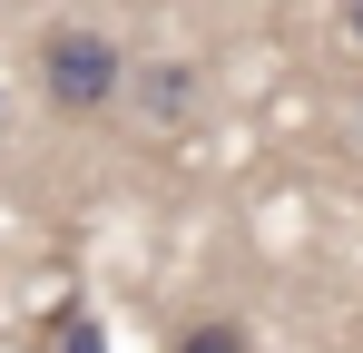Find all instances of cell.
<instances>
[{"instance_id": "5", "label": "cell", "mask_w": 363, "mask_h": 353, "mask_svg": "<svg viewBox=\"0 0 363 353\" xmlns=\"http://www.w3.org/2000/svg\"><path fill=\"white\" fill-rule=\"evenodd\" d=\"M344 30H354V40H363V0H344Z\"/></svg>"}, {"instance_id": "4", "label": "cell", "mask_w": 363, "mask_h": 353, "mask_svg": "<svg viewBox=\"0 0 363 353\" xmlns=\"http://www.w3.org/2000/svg\"><path fill=\"white\" fill-rule=\"evenodd\" d=\"M177 99H186V69H157V79H147V108L177 118Z\"/></svg>"}, {"instance_id": "3", "label": "cell", "mask_w": 363, "mask_h": 353, "mask_svg": "<svg viewBox=\"0 0 363 353\" xmlns=\"http://www.w3.org/2000/svg\"><path fill=\"white\" fill-rule=\"evenodd\" d=\"M177 353H245V334H236V324H196Z\"/></svg>"}, {"instance_id": "1", "label": "cell", "mask_w": 363, "mask_h": 353, "mask_svg": "<svg viewBox=\"0 0 363 353\" xmlns=\"http://www.w3.org/2000/svg\"><path fill=\"white\" fill-rule=\"evenodd\" d=\"M118 79H128V59H118L108 30H50V40H40V89H50V108L99 118L118 99Z\"/></svg>"}, {"instance_id": "2", "label": "cell", "mask_w": 363, "mask_h": 353, "mask_svg": "<svg viewBox=\"0 0 363 353\" xmlns=\"http://www.w3.org/2000/svg\"><path fill=\"white\" fill-rule=\"evenodd\" d=\"M60 353H108V344H99V324H89L79 304H69V314H60Z\"/></svg>"}]
</instances>
